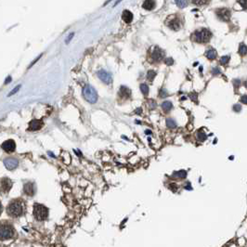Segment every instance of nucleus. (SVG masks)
<instances>
[{"instance_id": "2eb2a0df", "label": "nucleus", "mask_w": 247, "mask_h": 247, "mask_svg": "<svg viewBox=\"0 0 247 247\" xmlns=\"http://www.w3.org/2000/svg\"><path fill=\"white\" fill-rule=\"evenodd\" d=\"M133 13L130 11V10H123V14H122V19L123 22H126L127 23H130L132 20H133Z\"/></svg>"}, {"instance_id": "b1692460", "label": "nucleus", "mask_w": 247, "mask_h": 247, "mask_svg": "<svg viewBox=\"0 0 247 247\" xmlns=\"http://www.w3.org/2000/svg\"><path fill=\"white\" fill-rule=\"evenodd\" d=\"M139 88H140V91L142 92L143 95H148L149 94V87L146 84H141Z\"/></svg>"}, {"instance_id": "6e6552de", "label": "nucleus", "mask_w": 247, "mask_h": 247, "mask_svg": "<svg viewBox=\"0 0 247 247\" xmlns=\"http://www.w3.org/2000/svg\"><path fill=\"white\" fill-rule=\"evenodd\" d=\"M98 78L103 82V83H105V84H111L112 83V81H113V77H112V75L109 73H107L106 71H104V70H100V71H98Z\"/></svg>"}, {"instance_id": "bb28decb", "label": "nucleus", "mask_w": 247, "mask_h": 247, "mask_svg": "<svg viewBox=\"0 0 247 247\" xmlns=\"http://www.w3.org/2000/svg\"><path fill=\"white\" fill-rule=\"evenodd\" d=\"M176 4L180 8V9H183V8H185V7H187V5H188V1H176Z\"/></svg>"}, {"instance_id": "ddd939ff", "label": "nucleus", "mask_w": 247, "mask_h": 247, "mask_svg": "<svg viewBox=\"0 0 247 247\" xmlns=\"http://www.w3.org/2000/svg\"><path fill=\"white\" fill-rule=\"evenodd\" d=\"M168 26L175 30V31H177L180 29L181 27V23H180V20L177 18V17H173L171 20H170V23H168Z\"/></svg>"}, {"instance_id": "c85d7f7f", "label": "nucleus", "mask_w": 247, "mask_h": 247, "mask_svg": "<svg viewBox=\"0 0 247 247\" xmlns=\"http://www.w3.org/2000/svg\"><path fill=\"white\" fill-rule=\"evenodd\" d=\"M20 85L17 86V87H16V88H14V89H13V90H12V91H11V92H10L9 94V97L12 96L13 94H16V93H17V92H18V91L20 90Z\"/></svg>"}, {"instance_id": "aec40b11", "label": "nucleus", "mask_w": 247, "mask_h": 247, "mask_svg": "<svg viewBox=\"0 0 247 247\" xmlns=\"http://www.w3.org/2000/svg\"><path fill=\"white\" fill-rule=\"evenodd\" d=\"M162 108L163 110L166 112V113H168L172 108H173V104L171 101H164L162 103Z\"/></svg>"}, {"instance_id": "f704fd0d", "label": "nucleus", "mask_w": 247, "mask_h": 247, "mask_svg": "<svg viewBox=\"0 0 247 247\" xmlns=\"http://www.w3.org/2000/svg\"><path fill=\"white\" fill-rule=\"evenodd\" d=\"M192 3L196 5H203V4H207L208 2L207 1H192Z\"/></svg>"}, {"instance_id": "a878e982", "label": "nucleus", "mask_w": 247, "mask_h": 247, "mask_svg": "<svg viewBox=\"0 0 247 247\" xmlns=\"http://www.w3.org/2000/svg\"><path fill=\"white\" fill-rule=\"evenodd\" d=\"M230 59H231L230 56H223V57H221V59H220V64L227 65L229 63Z\"/></svg>"}, {"instance_id": "e433bc0d", "label": "nucleus", "mask_w": 247, "mask_h": 247, "mask_svg": "<svg viewBox=\"0 0 247 247\" xmlns=\"http://www.w3.org/2000/svg\"><path fill=\"white\" fill-rule=\"evenodd\" d=\"M73 35H74V34H73V33H72V34H70L68 35V38L66 39V41H65V42H66V43H69V42H70V41H71V39L73 38Z\"/></svg>"}, {"instance_id": "412c9836", "label": "nucleus", "mask_w": 247, "mask_h": 247, "mask_svg": "<svg viewBox=\"0 0 247 247\" xmlns=\"http://www.w3.org/2000/svg\"><path fill=\"white\" fill-rule=\"evenodd\" d=\"M166 126L170 128H175V127H177V122L172 118H167L166 119Z\"/></svg>"}, {"instance_id": "7c9ffc66", "label": "nucleus", "mask_w": 247, "mask_h": 247, "mask_svg": "<svg viewBox=\"0 0 247 247\" xmlns=\"http://www.w3.org/2000/svg\"><path fill=\"white\" fill-rule=\"evenodd\" d=\"M212 73L214 74V75H218L219 73H220V70L218 69V68H214L213 70H212Z\"/></svg>"}, {"instance_id": "473e14b6", "label": "nucleus", "mask_w": 247, "mask_h": 247, "mask_svg": "<svg viewBox=\"0 0 247 247\" xmlns=\"http://www.w3.org/2000/svg\"><path fill=\"white\" fill-rule=\"evenodd\" d=\"M241 109H242V107H241V105H239V104H235V105L233 106V110H234L236 113L240 112V111H241Z\"/></svg>"}, {"instance_id": "20e7f679", "label": "nucleus", "mask_w": 247, "mask_h": 247, "mask_svg": "<svg viewBox=\"0 0 247 247\" xmlns=\"http://www.w3.org/2000/svg\"><path fill=\"white\" fill-rule=\"evenodd\" d=\"M34 217L38 221H44L48 217V209L41 203H34Z\"/></svg>"}, {"instance_id": "5701e85b", "label": "nucleus", "mask_w": 247, "mask_h": 247, "mask_svg": "<svg viewBox=\"0 0 247 247\" xmlns=\"http://www.w3.org/2000/svg\"><path fill=\"white\" fill-rule=\"evenodd\" d=\"M239 53H240V55H242V56H244V55H246L247 54V47L244 45V44H241L240 45V47H239Z\"/></svg>"}, {"instance_id": "9d476101", "label": "nucleus", "mask_w": 247, "mask_h": 247, "mask_svg": "<svg viewBox=\"0 0 247 247\" xmlns=\"http://www.w3.org/2000/svg\"><path fill=\"white\" fill-rule=\"evenodd\" d=\"M163 57H164V52L159 48H155L152 53V59L154 63H159V61H161L163 59Z\"/></svg>"}, {"instance_id": "2f4dec72", "label": "nucleus", "mask_w": 247, "mask_h": 247, "mask_svg": "<svg viewBox=\"0 0 247 247\" xmlns=\"http://www.w3.org/2000/svg\"><path fill=\"white\" fill-rule=\"evenodd\" d=\"M166 96H167V92H166V90H164L163 88L161 89V91H160V97H161V98H162V97L164 98V97H166Z\"/></svg>"}, {"instance_id": "c9c22d12", "label": "nucleus", "mask_w": 247, "mask_h": 247, "mask_svg": "<svg viewBox=\"0 0 247 247\" xmlns=\"http://www.w3.org/2000/svg\"><path fill=\"white\" fill-rule=\"evenodd\" d=\"M41 57H42V54H40V55H39V56H38V57H37V58H36V59H35L34 60V61H33V63H32L30 64L29 68H31V67H32V66H33V65H34V63H36V61H37V60H38V59H39L40 58H41Z\"/></svg>"}, {"instance_id": "a211bd4d", "label": "nucleus", "mask_w": 247, "mask_h": 247, "mask_svg": "<svg viewBox=\"0 0 247 247\" xmlns=\"http://www.w3.org/2000/svg\"><path fill=\"white\" fill-rule=\"evenodd\" d=\"M187 177V172L185 170H179L177 172H175L173 175H172V178L174 179H183Z\"/></svg>"}, {"instance_id": "0eeeda50", "label": "nucleus", "mask_w": 247, "mask_h": 247, "mask_svg": "<svg viewBox=\"0 0 247 247\" xmlns=\"http://www.w3.org/2000/svg\"><path fill=\"white\" fill-rule=\"evenodd\" d=\"M4 164H5V166H6L7 169H9V170H14V169H16L18 167L19 162H18L17 159L10 157V158H7V159L4 160Z\"/></svg>"}, {"instance_id": "f03ea898", "label": "nucleus", "mask_w": 247, "mask_h": 247, "mask_svg": "<svg viewBox=\"0 0 247 247\" xmlns=\"http://www.w3.org/2000/svg\"><path fill=\"white\" fill-rule=\"evenodd\" d=\"M192 38H193V40L195 41V42L207 43V42H209L210 39H211L212 34L208 29L202 28V29H199V30L195 31L192 34Z\"/></svg>"}, {"instance_id": "dca6fc26", "label": "nucleus", "mask_w": 247, "mask_h": 247, "mask_svg": "<svg viewBox=\"0 0 247 247\" xmlns=\"http://www.w3.org/2000/svg\"><path fill=\"white\" fill-rule=\"evenodd\" d=\"M121 98H128L130 96H131V91L127 87H121L120 88V91H119V94H118Z\"/></svg>"}, {"instance_id": "4c0bfd02", "label": "nucleus", "mask_w": 247, "mask_h": 247, "mask_svg": "<svg viewBox=\"0 0 247 247\" xmlns=\"http://www.w3.org/2000/svg\"><path fill=\"white\" fill-rule=\"evenodd\" d=\"M239 3L242 6L243 9H247V1H239Z\"/></svg>"}, {"instance_id": "f3484780", "label": "nucleus", "mask_w": 247, "mask_h": 247, "mask_svg": "<svg viewBox=\"0 0 247 247\" xmlns=\"http://www.w3.org/2000/svg\"><path fill=\"white\" fill-rule=\"evenodd\" d=\"M156 6V2L153 1V0H146V1H144L143 4H142V7L143 9H145L147 10H152Z\"/></svg>"}, {"instance_id": "cd10ccee", "label": "nucleus", "mask_w": 247, "mask_h": 247, "mask_svg": "<svg viewBox=\"0 0 247 247\" xmlns=\"http://www.w3.org/2000/svg\"><path fill=\"white\" fill-rule=\"evenodd\" d=\"M164 63H166V65H168V66H170V65H172V64L174 63V60H173V59H171V58L164 59Z\"/></svg>"}, {"instance_id": "6ab92c4d", "label": "nucleus", "mask_w": 247, "mask_h": 247, "mask_svg": "<svg viewBox=\"0 0 247 247\" xmlns=\"http://www.w3.org/2000/svg\"><path fill=\"white\" fill-rule=\"evenodd\" d=\"M205 56H206L207 59L213 60V59H215L216 57H217V51H216L214 48H208V49L206 50V52H205Z\"/></svg>"}, {"instance_id": "72a5a7b5", "label": "nucleus", "mask_w": 247, "mask_h": 247, "mask_svg": "<svg viewBox=\"0 0 247 247\" xmlns=\"http://www.w3.org/2000/svg\"><path fill=\"white\" fill-rule=\"evenodd\" d=\"M241 101H242V103L247 104V95L242 96V98H241Z\"/></svg>"}, {"instance_id": "1a4fd4ad", "label": "nucleus", "mask_w": 247, "mask_h": 247, "mask_svg": "<svg viewBox=\"0 0 247 247\" xmlns=\"http://www.w3.org/2000/svg\"><path fill=\"white\" fill-rule=\"evenodd\" d=\"M2 149L7 152H13L16 149V143L13 139H9L3 142Z\"/></svg>"}, {"instance_id": "39448f33", "label": "nucleus", "mask_w": 247, "mask_h": 247, "mask_svg": "<svg viewBox=\"0 0 247 247\" xmlns=\"http://www.w3.org/2000/svg\"><path fill=\"white\" fill-rule=\"evenodd\" d=\"M83 95L89 103L94 104L98 100V93L95 90V88L90 85H87L83 88Z\"/></svg>"}, {"instance_id": "f8f14e48", "label": "nucleus", "mask_w": 247, "mask_h": 247, "mask_svg": "<svg viewBox=\"0 0 247 247\" xmlns=\"http://www.w3.org/2000/svg\"><path fill=\"white\" fill-rule=\"evenodd\" d=\"M23 192L26 195L28 196H34V193H35V187H34V184L32 183V182H27L24 184L23 186Z\"/></svg>"}, {"instance_id": "423d86ee", "label": "nucleus", "mask_w": 247, "mask_h": 247, "mask_svg": "<svg viewBox=\"0 0 247 247\" xmlns=\"http://www.w3.org/2000/svg\"><path fill=\"white\" fill-rule=\"evenodd\" d=\"M217 17L221 20H224V22H229L231 16V11L229 9H219L217 10Z\"/></svg>"}, {"instance_id": "393cba45", "label": "nucleus", "mask_w": 247, "mask_h": 247, "mask_svg": "<svg viewBox=\"0 0 247 247\" xmlns=\"http://www.w3.org/2000/svg\"><path fill=\"white\" fill-rule=\"evenodd\" d=\"M155 76H156V72H155V71L150 70V71L148 72V73H147V79H148V81H150V82H152Z\"/></svg>"}, {"instance_id": "4468645a", "label": "nucleus", "mask_w": 247, "mask_h": 247, "mask_svg": "<svg viewBox=\"0 0 247 247\" xmlns=\"http://www.w3.org/2000/svg\"><path fill=\"white\" fill-rule=\"evenodd\" d=\"M43 126V123L39 121V120H33L30 122L29 123V130L31 131H35V130H39Z\"/></svg>"}, {"instance_id": "a19ab883", "label": "nucleus", "mask_w": 247, "mask_h": 247, "mask_svg": "<svg viewBox=\"0 0 247 247\" xmlns=\"http://www.w3.org/2000/svg\"><path fill=\"white\" fill-rule=\"evenodd\" d=\"M245 87H246V88H247V81L245 82Z\"/></svg>"}, {"instance_id": "ea45409f", "label": "nucleus", "mask_w": 247, "mask_h": 247, "mask_svg": "<svg viewBox=\"0 0 247 247\" xmlns=\"http://www.w3.org/2000/svg\"><path fill=\"white\" fill-rule=\"evenodd\" d=\"M146 134H147V135H148V134H149V135H151V134H152V132H151L150 130H149V131H148V130H146Z\"/></svg>"}, {"instance_id": "58836bf2", "label": "nucleus", "mask_w": 247, "mask_h": 247, "mask_svg": "<svg viewBox=\"0 0 247 247\" xmlns=\"http://www.w3.org/2000/svg\"><path fill=\"white\" fill-rule=\"evenodd\" d=\"M10 81H11V76H9V77L6 79L5 84H9V83H10Z\"/></svg>"}, {"instance_id": "7ed1b4c3", "label": "nucleus", "mask_w": 247, "mask_h": 247, "mask_svg": "<svg viewBox=\"0 0 247 247\" xmlns=\"http://www.w3.org/2000/svg\"><path fill=\"white\" fill-rule=\"evenodd\" d=\"M0 235H1V240H9L15 236V228L12 226L11 223L8 221H3L1 224V230H0Z\"/></svg>"}, {"instance_id": "f257e3e1", "label": "nucleus", "mask_w": 247, "mask_h": 247, "mask_svg": "<svg viewBox=\"0 0 247 247\" xmlns=\"http://www.w3.org/2000/svg\"><path fill=\"white\" fill-rule=\"evenodd\" d=\"M25 212V202L23 199L12 200L7 206V213L9 217L18 218Z\"/></svg>"}, {"instance_id": "9b49d317", "label": "nucleus", "mask_w": 247, "mask_h": 247, "mask_svg": "<svg viewBox=\"0 0 247 247\" xmlns=\"http://www.w3.org/2000/svg\"><path fill=\"white\" fill-rule=\"evenodd\" d=\"M12 187V181L8 177H3L1 179V190L3 192L8 193Z\"/></svg>"}, {"instance_id": "c756f323", "label": "nucleus", "mask_w": 247, "mask_h": 247, "mask_svg": "<svg viewBox=\"0 0 247 247\" xmlns=\"http://www.w3.org/2000/svg\"><path fill=\"white\" fill-rule=\"evenodd\" d=\"M240 84H241L240 79H235V80H233V85H234L235 88H237L240 86Z\"/></svg>"}, {"instance_id": "4be33fe9", "label": "nucleus", "mask_w": 247, "mask_h": 247, "mask_svg": "<svg viewBox=\"0 0 247 247\" xmlns=\"http://www.w3.org/2000/svg\"><path fill=\"white\" fill-rule=\"evenodd\" d=\"M206 138H207L206 134H205L202 130H199V131L197 132V138H198L200 141H204L205 139H206Z\"/></svg>"}]
</instances>
